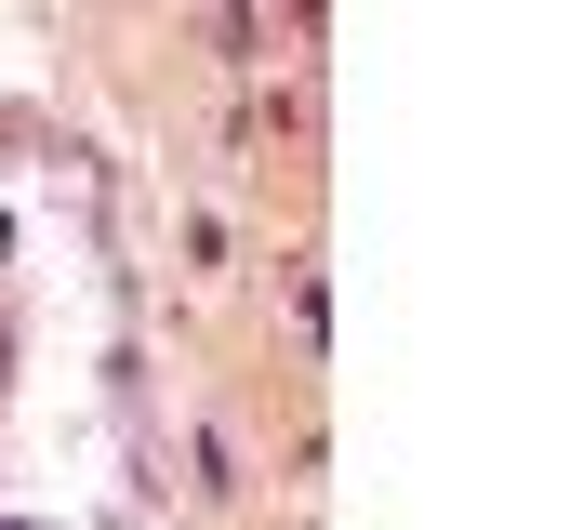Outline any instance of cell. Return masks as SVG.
Returning a JSON list of instances; mask_svg holds the SVG:
<instances>
[{"label": "cell", "instance_id": "cell-1", "mask_svg": "<svg viewBox=\"0 0 570 530\" xmlns=\"http://www.w3.org/2000/svg\"><path fill=\"white\" fill-rule=\"evenodd\" d=\"M0 530H40V518H0Z\"/></svg>", "mask_w": 570, "mask_h": 530}]
</instances>
